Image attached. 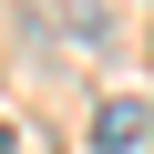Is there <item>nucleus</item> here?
<instances>
[{
    "mask_svg": "<svg viewBox=\"0 0 154 154\" xmlns=\"http://www.w3.org/2000/svg\"><path fill=\"white\" fill-rule=\"evenodd\" d=\"M144 134H154V103L144 93H103L93 103V154H144Z\"/></svg>",
    "mask_w": 154,
    "mask_h": 154,
    "instance_id": "f03ea898",
    "label": "nucleus"
},
{
    "mask_svg": "<svg viewBox=\"0 0 154 154\" xmlns=\"http://www.w3.org/2000/svg\"><path fill=\"white\" fill-rule=\"evenodd\" d=\"M21 21H31V41H62L72 62L113 51V0H21Z\"/></svg>",
    "mask_w": 154,
    "mask_h": 154,
    "instance_id": "f257e3e1",
    "label": "nucleus"
}]
</instances>
